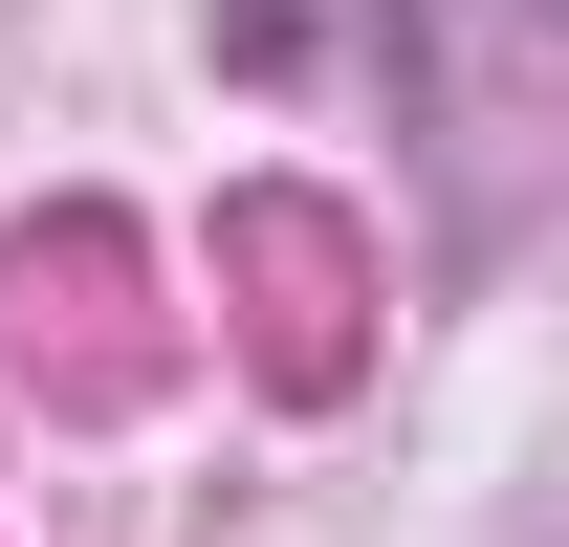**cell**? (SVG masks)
<instances>
[{"label":"cell","mask_w":569,"mask_h":547,"mask_svg":"<svg viewBox=\"0 0 569 547\" xmlns=\"http://www.w3.org/2000/svg\"><path fill=\"white\" fill-rule=\"evenodd\" d=\"M548 22H569V0H548Z\"/></svg>","instance_id":"6da1fadb"}]
</instances>
